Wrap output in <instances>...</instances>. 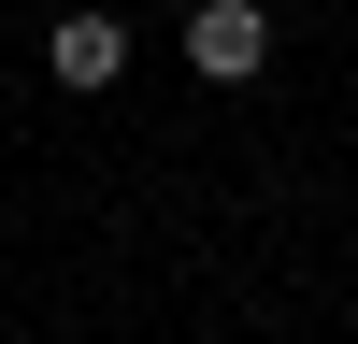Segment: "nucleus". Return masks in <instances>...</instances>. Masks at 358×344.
<instances>
[{
  "mask_svg": "<svg viewBox=\"0 0 358 344\" xmlns=\"http://www.w3.org/2000/svg\"><path fill=\"white\" fill-rule=\"evenodd\" d=\"M187 72L201 86H258L273 72V15L258 0H187Z\"/></svg>",
  "mask_w": 358,
  "mask_h": 344,
  "instance_id": "obj_1",
  "label": "nucleus"
},
{
  "mask_svg": "<svg viewBox=\"0 0 358 344\" xmlns=\"http://www.w3.org/2000/svg\"><path fill=\"white\" fill-rule=\"evenodd\" d=\"M43 72L57 86H115V72H129V29H115V15H57L43 29Z\"/></svg>",
  "mask_w": 358,
  "mask_h": 344,
  "instance_id": "obj_2",
  "label": "nucleus"
}]
</instances>
